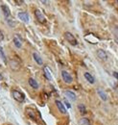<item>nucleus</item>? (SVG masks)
Here are the masks:
<instances>
[{"instance_id":"f257e3e1","label":"nucleus","mask_w":118,"mask_h":125,"mask_svg":"<svg viewBox=\"0 0 118 125\" xmlns=\"http://www.w3.org/2000/svg\"><path fill=\"white\" fill-rule=\"evenodd\" d=\"M64 38L66 39V41L71 44V45H77L78 44V41L76 40V38L70 32H65L64 33Z\"/></svg>"},{"instance_id":"f03ea898","label":"nucleus","mask_w":118,"mask_h":125,"mask_svg":"<svg viewBox=\"0 0 118 125\" xmlns=\"http://www.w3.org/2000/svg\"><path fill=\"white\" fill-rule=\"evenodd\" d=\"M12 95H13V97H14V99L16 100L17 102H23L24 100H25V95L23 94H21L20 92H18V91H13L12 92Z\"/></svg>"},{"instance_id":"7ed1b4c3","label":"nucleus","mask_w":118,"mask_h":125,"mask_svg":"<svg viewBox=\"0 0 118 125\" xmlns=\"http://www.w3.org/2000/svg\"><path fill=\"white\" fill-rule=\"evenodd\" d=\"M61 77H62V80L66 83V84H71L73 82V78L72 76L65 70H62L61 71Z\"/></svg>"},{"instance_id":"20e7f679","label":"nucleus","mask_w":118,"mask_h":125,"mask_svg":"<svg viewBox=\"0 0 118 125\" xmlns=\"http://www.w3.org/2000/svg\"><path fill=\"white\" fill-rule=\"evenodd\" d=\"M35 16L37 17V20H39V22H40V23H44L45 21H46V18H45L44 15L41 13V11L40 10H36V12H35Z\"/></svg>"},{"instance_id":"39448f33","label":"nucleus","mask_w":118,"mask_h":125,"mask_svg":"<svg viewBox=\"0 0 118 125\" xmlns=\"http://www.w3.org/2000/svg\"><path fill=\"white\" fill-rule=\"evenodd\" d=\"M17 16L20 20H22L24 22H29V15L26 12H19Z\"/></svg>"},{"instance_id":"423d86ee","label":"nucleus","mask_w":118,"mask_h":125,"mask_svg":"<svg viewBox=\"0 0 118 125\" xmlns=\"http://www.w3.org/2000/svg\"><path fill=\"white\" fill-rule=\"evenodd\" d=\"M55 103H56V105H57V107H58V109L59 110V112L61 113V114H66V109H65V107H64V105L62 104V102H60L59 100H56L55 101Z\"/></svg>"},{"instance_id":"0eeeda50","label":"nucleus","mask_w":118,"mask_h":125,"mask_svg":"<svg viewBox=\"0 0 118 125\" xmlns=\"http://www.w3.org/2000/svg\"><path fill=\"white\" fill-rule=\"evenodd\" d=\"M97 56L101 59V60H107L108 59V55L106 53V51H104L103 49H98L97 50Z\"/></svg>"},{"instance_id":"6e6552de","label":"nucleus","mask_w":118,"mask_h":125,"mask_svg":"<svg viewBox=\"0 0 118 125\" xmlns=\"http://www.w3.org/2000/svg\"><path fill=\"white\" fill-rule=\"evenodd\" d=\"M63 94H64L68 99H70V100H72V101H75V99H76V94H74L73 92H71V91H65V92H63Z\"/></svg>"},{"instance_id":"1a4fd4ad","label":"nucleus","mask_w":118,"mask_h":125,"mask_svg":"<svg viewBox=\"0 0 118 125\" xmlns=\"http://www.w3.org/2000/svg\"><path fill=\"white\" fill-rule=\"evenodd\" d=\"M1 9H2V11H3V13H4V16H6V18H9V17L11 16V11H10V9H9L8 6L2 5V6H1Z\"/></svg>"},{"instance_id":"9d476101","label":"nucleus","mask_w":118,"mask_h":125,"mask_svg":"<svg viewBox=\"0 0 118 125\" xmlns=\"http://www.w3.org/2000/svg\"><path fill=\"white\" fill-rule=\"evenodd\" d=\"M14 43H15V45L17 48H20L21 45H22V40L20 39V37L18 35H15V38H14Z\"/></svg>"},{"instance_id":"9b49d317","label":"nucleus","mask_w":118,"mask_h":125,"mask_svg":"<svg viewBox=\"0 0 118 125\" xmlns=\"http://www.w3.org/2000/svg\"><path fill=\"white\" fill-rule=\"evenodd\" d=\"M84 76H85V78L87 79V81L89 82L90 84H94L95 79H94V77H93V75H92V74H90L89 72H86V73L84 74Z\"/></svg>"},{"instance_id":"f8f14e48","label":"nucleus","mask_w":118,"mask_h":125,"mask_svg":"<svg viewBox=\"0 0 118 125\" xmlns=\"http://www.w3.org/2000/svg\"><path fill=\"white\" fill-rule=\"evenodd\" d=\"M33 57H34L35 62H37L38 64H39V65H41V64H42V62H42V59L40 58V56H39L38 53H36V52H35V53L33 54Z\"/></svg>"},{"instance_id":"ddd939ff","label":"nucleus","mask_w":118,"mask_h":125,"mask_svg":"<svg viewBox=\"0 0 118 125\" xmlns=\"http://www.w3.org/2000/svg\"><path fill=\"white\" fill-rule=\"evenodd\" d=\"M43 73H44V77L47 80H52V74H51V72H50V70L48 69L47 66H45L43 68Z\"/></svg>"},{"instance_id":"4468645a","label":"nucleus","mask_w":118,"mask_h":125,"mask_svg":"<svg viewBox=\"0 0 118 125\" xmlns=\"http://www.w3.org/2000/svg\"><path fill=\"white\" fill-rule=\"evenodd\" d=\"M97 94H98V95L101 97V99L103 100V101H107V94H106V93L104 92L103 90H101V89H98L97 90Z\"/></svg>"},{"instance_id":"2eb2a0df","label":"nucleus","mask_w":118,"mask_h":125,"mask_svg":"<svg viewBox=\"0 0 118 125\" xmlns=\"http://www.w3.org/2000/svg\"><path fill=\"white\" fill-rule=\"evenodd\" d=\"M28 82H29V85L33 88V89H36V90H37V89L39 88V84H38V82H37L34 78H29V81H28Z\"/></svg>"},{"instance_id":"dca6fc26","label":"nucleus","mask_w":118,"mask_h":125,"mask_svg":"<svg viewBox=\"0 0 118 125\" xmlns=\"http://www.w3.org/2000/svg\"><path fill=\"white\" fill-rule=\"evenodd\" d=\"M79 124L80 125H90V122H89V120L87 118V117H83V118L80 119Z\"/></svg>"},{"instance_id":"f3484780","label":"nucleus","mask_w":118,"mask_h":125,"mask_svg":"<svg viewBox=\"0 0 118 125\" xmlns=\"http://www.w3.org/2000/svg\"><path fill=\"white\" fill-rule=\"evenodd\" d=\"M78 109H79V111H80V113H81V114H83V115L87 114V108H86V106H85V105L80 104V105L78 106Z\"/></svg>"},{"instance_id":"a211bd4d","label":"nucleus","mask_w":118,"mask_h":125,"mask_svg":"<svg viewBox=\"0 0 118 125\" xmlns=\"http://www.w3.org/2000/svg\"><path fill=\"white\" fill-rule=\"evenodd\" d=\"M0 57H1V59H2V61L4 62H7V59H6V56H5V53H4V50H3V48L1 47L0 45Z\"/></svg>"},{"instance_id":"6ab92c4d","label":"nucleus","mask_w":118,"mask_h":125,"mask_svg":"<svg viewBox=\"0 0 118 125\" xmlns=\"http://www.w3.org/2000/svg\"><path fill=\"white\" fill-rule=\"evenodd\" d=\"M113 36H114V40L118 43V26H114L113 28Z\"/></svg>"},{"instance_id":"aec40b11","label":"nucleus","mask_w":118,"mask_h":125,"mask_svg":"<svg viewBox=\"0 0 118 125\" xmlns=\"http://www.w3.org/2000/svg\"><path fill=\"white\" fill-rule=\"evenodd\" d=\"M27 112H28V115H29L30 118H32L33 120H35V121H36V120H37V118H36V116H35V113H34L32 110H28Z\"/></svg>"},{"instance_id":"412c9836","label":"nucleus","mask_w":118,"mask_h":125,"mask_svg":"<svg viewBox=\"0 0 118 125\" xmlns=\"http://www.w3.org/2000/svg\"><path fill=\"white\" fill-rule=\"evenodd\" d=\"M64 105L67 107V109H70V108H71V105H70V103H69L67 100H64Z\"/></svg>"},{"instance_id":"4be33fe9","label":"nucleus","mask_w":118,"mask_h":125,"mask_svg":"<svg viewBox=\"0 0 118 125\" xmlns=\"http://www.w3.org/2000/svg\"><path fill=\"white\" fill-rule=\"evenodd\" d=\"M15 4H18L17 6H20L21 4H23V3H24V1H23V0H21V1H20V0H15Z\"/></svg>"},{"instance_id":"5701e85b","label":"nucleus","mask_w":118,"mask_h":125,"mask_svg":"<svg viewBox=\"0 0 118 125\" xmlns=\"http://www.w3.org/2000/svg\"><path fill=\"white\" fill-rule=\"evenodd\" d=\"M4 40V35H3V33L0 31V41H3Z\"/></svg>"},{"instance_id":"b1692460","label":"nucleus","mask_w":118,"mask_h":125,"mask_svg":"<svg viewBox=\"0 0 118 125\" xmlns=\"http://www.w3.org/2000/svg\"><path fill=\"white\" fill-rule=\"evenodd\" d=\"M112 74H113V76H114L115 78L118 79V72H116V71H113V73H112Z\"/></svg>"},{"instance_id":"393cba45","label":"nucleus","mask_w":118,"mask_h":125,"mask_svg":"<svg viewBox=\"0 0 118 125\" xmlns=\"http://www.w3.org/2000/svg\"><path fill=\"white\" fill-rule=\"evenodd\" d=\"M1 80H3V76L0 74V81H1Z\"/></svg>"},{"instance_id":"a878e982","label":"nucleus","mask_w":118,"mask_h":125,"mask_svg":"<svg viewBox=\"0 0 118 125\" xmlns=\"http://www.w3.org/2000/svg\"><path fill=\"white\" fill-rule=\"evenodd\" d=\"M0 67H1V64H0Z\"/></svg>"}]
</instances>
